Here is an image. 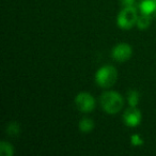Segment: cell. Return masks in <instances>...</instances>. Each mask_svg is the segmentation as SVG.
I'll use <instances>...</instances> for the list:
<instances>
[{"label":"cell","instance_id":"cell-1","mask_svg":"<svg viewBox=\"0 0 156 156\" xmlns=\"http://www.w3.org/2000/svg\"><path fill=\"white\" fill-rule=\"evenodd\" d=\"M101 105L109 115H115L122 109L124 100L121 94L115 91H106L101 95Z\"/></svg>","mask_w":156,"mask_h":156},{"label":"cell","instance_id":"cell-9","mask_svg":"<svg viewBox=\"0 0 156 156\" xmlns=\"http://www.w3.org/2000/svg\"><path fill=\"white\" fill-rule=\"evenodd\" d=\"M151 20L152 18L150 16L145 15L143 13H140L138 15V20H137V27H138L140 30H145L150 27L151 25Z\"/></svg>","mask_w":156,"mask_h":156},{"label":"cell","instance_id":"cell-13","mask_svg":"<svg viewBox=\"0 0 156 156\" xmlns=\"http://www.w3.org/2000/svg\"><path fill=\"white\" fill-rule=\"evenodd\" d=\"M130 143H132L134 147H140V145L143 144V140L140 137V135L138 134H134L130 137Z\"/></svg>","mask_w":156,"mask_h":156},{"label":"cell","instance_id":"cell-3","mask_svg":"<svg viewBox=\"0 0 156 156\" xmlns=\"http://www.w3.org/2000/svg\"><path fill=\"white\" fill-rule=\"evenodd\" d=\"M138 15L136 7H124L123 10L118 14L117 25L121 29L129 30L137 24Z\"/></svg>","mask_w":156,"mask_h":156},{"label":"cell","instance_id":"cell-12","mask_svg":"<svg viewBox=\"0 0 156 156\" xmlns=\"http://www.w3.org/2000/svg\"><path fill=\"white\" fill-rule=\"evenodd\" d=\"M20 126L16 121H12L8 124V126H7L8 135H10V136H12V137H15L20 134Z\"/></svg>","mask_w":156,"mask_h":156},{"label":"cell","instance_id":"cell-5","mask_svg":"<svg viewBox=\"0 0 156 156\" xmlns=\"http://www.w3.org/2000/svg\"><path fill=\"white\" fill-rule=\"evenodd\" d=\"M133 49L127 43H120L112 48L111 56L118 62H125L132 57Z\"/></svg>","mask_w":156,"mask_h":156},{"label":"cell","instance_id":"cell-11","mask_svg":"<svg viewBox=\"0 0 156 156\" xmlns=\"http://www.w3.org/2000/svg\"><path fill=\"white\" fill-rule=\"evenodd\" d=\"M139 100H140V96H139V92L136 91V90H130L127 93V101L129 106L132 107H137L139 103Z\"/></svg>","mask_w":156,"mask_h":156},{"label":"cell","instance_id":"cell-8","mask_svg":"<svg viewBox=\"0 0 156 156\" xmlns=\"http://www.w3.org/2000/svg\"><path fill=\"white\" fill-rule=\"evenodd\" d=\"M78 127H79L81 133H90L94 127V122H93V120L90 119V118H83V119L79 121Z\"/></svg>","mask_w":156,"mask_h":156},{"label":"cell","instance_id":"cell-14","mask_svg":"<svg viewBox=\"0 0 156 156\" xmlns=\"http://www.w3.org/2000/svg\"><path fill=\"white\" fill-rule=\"evenodd\" d=\"M136 0H121V5L123 7H135Z\"/></svg>","mask_w":156,"mask_h":156},{"label":"cell","instance_id":"cell-6","mask_svg":"<svg viewBox=\"0 0 156 156\" xmlns=\"http://www.w3.org/2000/svg\"><path fill=\"white\" fill-rule=\"evenodd\" d=\"M141 119H142V115H141V111L137 107L130 106L123 113L124 123H125L126 126H129V127H136V126H138L141 122Z\"/></svg>","mask_w":156,"mask_h":156},{"label":"cell","instance_id":"cell-10","mask_svg":"<svg viewBox=\"0 0 156 156\" xmlns=\"http://www.w3.org/2000/svg\"><path fill=\"white\" fill-rule=\"evenodd\" d=\"M0 154L2 156H13L14 150L11 143L7 141H1L0 142Z\"/></svg>","mask_w":156,"mask_h":156},{"label":"cell","instance_id":"cell-2","mask_svg":"<svg viewBox=\"0 0 156 156\" xmlns=\"http://www.w3.org/2000/svg\"><path fill=\"white\" fill-rule=\"evenodd\" d=\"M118 78L117 69L112 65H105L98 69L95 74V81L102 88H110L115 83Z\"/></svg>","mask_w":156,"mask_h":156},{"label":"cell","instance_id":"cell-7","mask_svg":"<svg viewBox=\"0 0 156 156\" xmlns=\"http://www.w3.org/2000/svg\"><path fill=\"white\" fill-rule=\"evenodd\" d=\"M139 11L150 16L152 20L156 18V0H141L139 3Z\"/></svg>","mask_w":156,"mask_h":156},{"label":"cell","instance_id":"cell-4","mask_svg":"<svg viewBox=\"0 0 156 156\" xmlns=\"http://www.w3.org/2000/svg\"><path fill=\"white\" fill-rule=\"evenodd\" d=\"M75 105L81 112H91L95 107V101L90 93L81 92L75 98Z\"/></svg>","mask_w":156,"mask_h":156}]
</instances>
